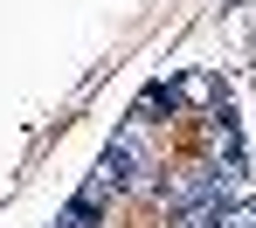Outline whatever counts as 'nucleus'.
Masks as SVG:
<instances>
[{
    "label": "nucleus",
    "mask_w": 256,
    "mask_h": 228,
    "mask_svg": "<svg viewBox=\"0 0 256 228\" xmlns=\"http://www.w3.org/2000/svg\"><path fill=\"white\" fill-rule=\"evenodd\" d=\"M160 111H180V83H146V97L132 104V118H146V125H160Z\"/></svg>",
    "instance_id": "7ed1b4c3"
},
{
    "label": "nucleus",
    "mask_w": 256,
    "mask_h": 228,
    "mask_svg": "<svg viewBox=\"0 0 256 228\" xmlns=\"http://www.w3.org/2000/svg\"><path fill=\"white\" fill-rule=\"evenodd\" d=\"M201 138H208V152L222 159V166H242V138H236V125H228L222 111H208V125H201Z\"/></svg>",
    "instance_id": "f03ea898"
},
{
    "label": "nucleus",
    "mask_w": 256,
    "mask_h": 228,
    "mask_svg": "<svg viewBox=\"0 0 256 228\" xmlns=\"http://www.w3.org/2000/svg\"><path fill=\"white\" fill-rule=\"evenodd\" d=\"M222 228H256V201H236V208H222Z\"/></svg>",
    "instance_id": "39448f33"
},
{
    "label": "nucleus",
    "mask_w": 256,
    "mask_h": 228,
    "mask_svg": "<svg viewBox=\"0 0 256 228\" xmlns=\"http://www.w3.org/2000/svg\"><path fill=\"white\" fill-rule=\"evenodd\" d=\"M214 97V76H180V104H208Z\"/></svg>",
    "instance_id": "20e7f679"
},
{
    "label": "nucleus",
    "mask_w": 256,
    "mask_h": 228,
    "mask_svg": "<svg viewBox=\"0 0 256 228\" xmlns=\"http://www.w3.org/2000/svg\"><path fill=\"white\" fill-rule=\"evenodd\" d=\"M125 194H132V180L118 173V166H111V159H97V173L76 187V208H90V215H111V208H118Z\"/></svg>",
    "instance_id": "f257e3e1"
}]
</instances>
